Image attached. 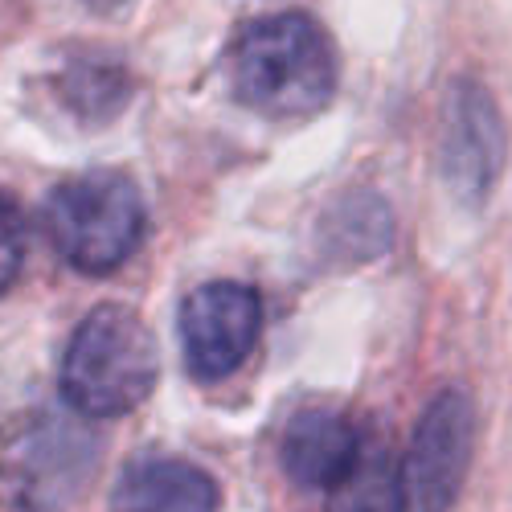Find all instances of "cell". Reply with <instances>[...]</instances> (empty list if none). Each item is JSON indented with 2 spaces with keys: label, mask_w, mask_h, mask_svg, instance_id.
Here are the masks:
<instances>
[{
  "label": "cell",
  "mask_w": 512,
  "mask_h": 512,
  "mask_svg": "<svg viewBox=\"0 0 512 512\" xmlns=\"http://www.w3.org/2000/svg\"><path fill=\"white\" fill-rule=\"evenodd\" d=\"M230 87L242 107L271 119L316 115L336 95L332 41L304 13L250 21L230 46Z\"/></svg>",
  "instance_id": "cell-1"
},
{
  "label": "cell",
  "mask_w": 512,
  "mask_h": 512,
  "mask_svg": "<svg viewBox=\"0 0 512 512\" xmlns=\"http://www.w3.org/2000/svg\"><path fill=\"white\" fill-rule=\"evenodd\" d=\"M160 353L140 312L99 304L74 328L62 357V398L82 418H119L156 390Z\"/></svg>",
  "instance_id": "cell-2"
},
{
  "label": "cell",
  "mask_w": 512,
  "mask_h": 512,
  "mask_svg": "<svg viewBox=\"0 0 512 512\" xmlns=\"http://www.w3.org/2000/svg\"><path fill=\"white\" fill-rule=\"evenodd\" d=\"M46 234L82 275L119 271L144 242V197L123 173H82L46 201Z\"/></svg>",
  "instance_id": "cell-3"
},
{
  "label": "cell",
  "mask_w": 512,
  "mask_h": 512,
  "mask_svg": "<svg viewBox=\"0 0 512 512\" xmlns=\"http://www.w3.org/2000/svg\"><path fill=\"white\" fill-rule=\"evenodd\" d=\"M99 463L91 431L62 418H41L5 455V488L21 512H62L87 492Z\"/></svg>",
  "instance_id": "cell-4"
},
{
  "label": "cell",
  "mask_w": 512,
  "mask_h": 512,
  "mask_svg": "<svg viewBox=\"0 0 512 512\" xmlns=\"http://www.w3.org/2000/svg\"><path fill=\"white\" fill-rule=\"evenodd\" d=\"M472 459V402L463 390H443L422 410L410 451L398 467L402 512H451Z\"/></svg>",
  "instance_id": "cell-5"
},
{
  "label": "cell",
  "mask_w": 512,
  "mask_h": 512,
  "mask_svg": "<svg viewBox=\"0 0 512 512\" xmlns=\"http://www.w3.org/2000/svg\"><path fill=\"white\" fill-rule=\"evenodd\" d=\"M263 332V300L246 283H205L181 308L185 365L201 381L230 377Z\"/></svg>",
  "instance_id": "cell-6"
},
{
  "label": "cell",
  "mask_w": 512,
  "mask_h": 512,
  "mask_svg": "<svg viewBox=\"0 0 512 512\" xmlns=\"http://www.w3.org/2000/svg\"><path fill=\"white\" fill-rule=\"evenodd\" d=\"M365 459L361 431L349 414L304 410L283 431V472L312 492H336Z\"/></svg>",
  "instance_id": "cell-7"
},
{
  "label": "cell",
  "mask_w": 512,
  "mask_h": 512,
  "mask_svg": "<svg viewBox=\"0 0 512 512\" xmlns=\"http://www.w3.org/2000/svg\"><path fill=\"white\" fill-rule=\"evenodd\" d=\"M504 160V132L480 87H459L443 132V177L459 197H484Z\"/></svg>",
  "instance_id": "cell-8"
},
{
  "label": "cell",
  "mask_w": 512,
  "mask_h": 512,
  "mask_svg": "<svg viewBox=\"0 0 512 512\" xmlns=\"http://www.w3.org/2000/svg\"><path fill=\"white\" fill-rule=\"evenodd\" d=\"M119 512H213L218 484L185 459H140L115 484Z\"/></svg>",
  "instance_id": "cell-9"
},
{
  "label": "cell",
  "mask_w": 512,
  "mask_h": 512,
  "mask_svg": "<svg viewBox=\"0 0 512 512\" xmlns=\"http://www.w3.org/2000/svg\"><path fill=\"white\" fill-rule=\"evenodd\" d=\"M328 512H402L398 463L386 451H365L357 472L332 492Z\"/></svg>",
  "instance_id": "cell-10"
},
{
  "label": "cell",
  "mask_w": 512,
  "mask_h": 512,
  "mask_svg": "<svg viewBox=\"0 0 512 512\" xmlns=\"http://www.w3.org/2000/svg\"><path fill=\"white\" fill-rule=\"evenodd\" d=\"M123 95H127V78L107 62H74L66 70V99L74 103V111L111 115L123 103Z\"/></svg>",
  "instance_id": "cell-11"
},
{
  "label": "cell",
  "mask_w": 512,
  "mask_h": 512,
  "mask_svg": "<svg viewBox=\"0 0 512 512\" xmlns=\"http://www.w3.org/2000/svg\"><path fill=\"white\" fill-rule=\"evenodd\" d=\"M25 263V222L9 197H0V295H5Z\"/></svg>",
  "instance_id": "cell-12"
}]
</instances>
